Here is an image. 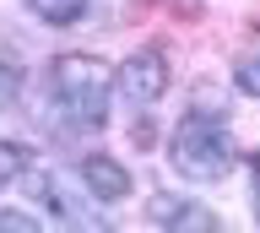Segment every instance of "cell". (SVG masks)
<instances>
[{"label": "cell", "mask_w": 260, "mask_h": 233, "mask_svg": "<svg viewBox=\"0 0 260 233\" xmlns=\"http://www.w3.org/2000/svg\"><path fill=\"white\" fill-rule=\"evenodd\" d=\"M168 163H174V174H184L190 184H211V179H222L228 168H233V136L222 130L217 114L195 109V114L179 119L174 141H168Z\"/></svg>", "instance_id": "1"}, {"label": "cell", "mask_w": 260, "mask_h": 233, "mask_svg": "<svg viewBox=\"0 0 260 233\" xmlns=\"http://www.w3.org/2000/svg\"><path fill=\"white\" fill-rule=\"evenodd\" d=\"M49 92H54V103H60L76 125H92L98 130V125L109 119L114 76H109V65H103L98 54H60V60L49 65Z\"/></svg>", "instance_id": "2"}, {"label": "cell", "mask_w": 260, "mask_h": 233, "mask_svg": "<svg viewBox=\"0 0 260 233\" xmlns=\"http://www.w3.org/2000/svg\"><path fill=\"white\" fill-rule=\"evenodd\" d=\"M119 92H125L130 109H152V103L168 92V60L157 49H141L119 65Z\"/></svg>", "instance_id": "3"}, {"label": "cell", "mask_w": 260, "mask_h": 233, "mask_svg": "<svg viewBox=\"0 0 260 233\" xmlns=\"http://www.w3.org/2000/svg\"><path fill=\"white\" fill-rule=\"evenodd\" d=\"M81 184H87V195L92 201H125L130 195V168L114 163V157H103V152H92V157H81Z\"/></svg>", "instance_id": "4"}, {"label": "cell", "mask_w": 260, "mask_h": 233, "mask_svg": "<svg viewBox=\"0 0 260 233\" xmlns=\"http://www.w3.org/2000/svg\"><path fill=\"white\" fill-rule=\"evenodd\" d=\"M152 222L190 228V233H217V212L195 206V201H174V195H157V201H152Z\"/></svg>", "instance_id": "5"}, {"label": "cell", "mask_w": 260, "mask_h": 233, "mask_svg": "<svg viewBox=\"0 0 260 233\" xmlns=\"http://www.w3.org/2000/svg\"><path fill=\"white\" fill-rule=\"evenodd\" d=\"M27 6H32V17L49 22V27H71L87 11V0H27Z\"/></svg>", "instance_id": "6"}, {"label": "cell", "mask_w": 260, "mask_h": 233, "mask_svg": "<svg viewBox=\"0 0 260 233\" xmlns=\"http://www.w3.org/2000/svg\"><path fill=\"white\" fill-rule=\"evenodd\" d=\"M27 168H32V152L22 147V141H0V190H6V184H16Z\"/></svg>", "instance_id": "7"}, {"label": "cell", "mask_w": 260, "mask_h": 233, "mask_svg": "<svg viewBox=\"0 0 260 233\" xmlns=\"http://www.w3.org/2000/svg\"><path fill=\"white\" fill-rule=\"evenodd\" d=\"M233 82H239V92L260 98V54H249V60H239V65H233Z\"/></svg>", "instance_id": "8"}, {"label": "cell", "mask_w": 260, "mask_h": 233, "mask_svg": "<svg viewBox=\"0 0 260 233\" xmlns=\"http://www.w3.org/2000/svg\"><path fill=\"white\" fill-rule=\"evenodd\" d=\"M16 87H22L16 65H11V60H0V109H11V103H16Z\"/></svg>", "instance_id": "9"}, {"label": "cell", "mask_w": 260, "mask_h": 233, "mask_svg": "<svg viewBox=\"0 0 260 233\" xmlns=\"http://www.w3.org/2000/svg\"><path fill=\"white\" fill-rule=\"evenodd\" d=\"M0 228H6V233H38V217H27V212H0Z\"/></svg>", "instance_id": "10"}, {"label": "cell", "mask_w": 260, "mask_h": 233, "mask_svg": "<svg viewBox=\"0 0 260 233\" xmlns=\"http://www.w3.org/2000/svg\"><path fill=\"white\" fill-rule=\"evenodd\" d=\"M255 212H260V157H255Z\"/></svg>", "instance_id": "11"}]
</instances>
